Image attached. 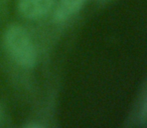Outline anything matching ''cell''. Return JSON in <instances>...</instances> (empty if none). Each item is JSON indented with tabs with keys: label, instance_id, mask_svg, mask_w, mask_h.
I'll list each match as a JSON object with an SVG mask.
<instances>
[{
	"label": "cell",
	"instance_id": "6da1fadb",
	"mask_svg": "<svg viewBox=\"0 0 147 128\" xmlns=\"http://www.w3.org/2000/svg\"><path fill=\"white\" fill-rule=\"evenodd\" d=\"M7 53L17 65L30 69L36 65L37 52L28 32L20 25H11L4 34Z\"/></svg>",
	"mask_w": 147,
	"mask_h": 128
},
{
	"label": "cell",
	"instance_id": "7a4b0ae2",
	"mask_svg": "<svg viewBox=\"0 0 147 128\" xmlns=\"http://www.w3.org/2000/svg\"><path fill=\"white\" fill-rule=\"evenodd\" d=\"M57 0H18V10L27 19H39L51 12Z\"/></svg>",
	"mask_w": 147,
	"mask_h": 128
},
{
	"label": "cell",
	"instance_id": "3957f363",
	"mask_svg": "<svg viewBox=\"0 0 147 128\" xmlns=\"http://www.w3.org/2000/svg\"><path fill=\"white\" fill-rule=\"evenodd\" d=\"M86 2L87 0H59L53 12V20L57 23L65 22L77 14Z\"/></svg>",
	"mask_w": 147,
	"mask_h": 128
},
{
	"label": "cell",
	"instance_id": "277c9868",
	"mask_svg": "<svg viewBox=\"0 0 147 128\" xmlns=\"http://www.w3.org/2000/svg\"><path fill=\"white\" fill-rule=\"evenodd\" d=\"M26 127H29V128H41L42 126L39 125V124H35V123H32V124H27Z\"/></svg>",
	"mask_w": 147,
	"mask_h": 128
},
{
	"label": "cell",
	"instance_id": "5b68a950",
	"mask_svg": "<svg viewBox=\"0 0 147 128\" xmlns=\"http://www.w3.org/2000/svg\"><path fill=\"white\" fill-rule=\"evenodd\" d=\"M2 109H1V107H0V122H1V120H2Z\"/></svg>",
	"mask_w": 147,
	"mask_h": 128
}]
</instances>
